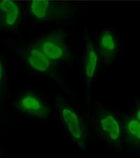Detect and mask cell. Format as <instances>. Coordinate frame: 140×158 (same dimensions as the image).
<instances>
[{
    "instance_id": "cell-1",
    "label": "cell",
    "mask_w": 140,
    "mask_h": 158,
    "mask_svg": "<svg viewBox=\"0 0 140 158\" xmlns=\"http://www.w3.org/2000/svg\"><path fill=\"white\" fill-rule=\"evenodd\" d=\"M94 127L97 135L108 146L115 151L122 150V123L114 113L100 106L96 109Z\"/></svg>"
},
{
    "instance_id": "cell-2",
    "label": "cell",
    "mask_w": 140,
    "mask_h": 158,
    "mask_svg": "<svg viewBox=\"0 0 140 158\" xmlns=\"http://www.w3.org/2000/svg\"><path fill=\"white\" fill-rule=\"evenodd\" d=\"M28 10L39 22H65L75 14L76 8L70 2L34 0L29 2Z\"/></svg>"
},
{
    "instance_id": "cell-3",
    "label": "cell",
    "mask_w": 140,
    "mask_h": 158,
    "mask_svg": "<svg viewBox=\"0 0 140 158\" xmlns=\"http://www.w3.org/2000/svg\"><path fill=\"white\" fill-rule=\"evenodd\" d=\"M56 105L60 119L72 140L78 148L85 150L88 146L89 135L83 119L62 96L56 97Z\"/></svg>"
},
{
    "instance_id": "cell-4",
    "label": "cell",
    "mask_w": 140,
    "mask_h": 158,
    "mask_svg": "<svg viewBox=\"0 0 140 158\" xmlns=\"http://www.w3.org/2000/svg\"><path fill=\"white\" fill-rule=\"evenodd\" d=\"M32 44L54 62L72 61L73 56L67 44V34L62 29L52 31Z\"/></svg>"
},
{
    "instance_id": "cell-5",
    "label": "cell",
    "mask_w": 140,
    "mask_h": 158,
    "mask_svg": "<svg viewBox=\"0 0 140 158\" xmlns=\"http://www.w3.org/2000/svg\"><path fill=\"white\" fill-rule=\"evenodd\" d=\"M17 52L30 69L46 76L58 83H63L55 62L50 60L33 44L20 47Z\"/></svg>"
},
{
    "instance_id": "cell-6",
    "label": "cell",
    "mask_w": 140,
    "mask_h": 158,
    "mask_svg": "<svg viewBox=\"0 0 140 158\" xmlns=\"http://www.w3.org/2000/svg\"><path fill=\"white\" fill-rule=\"evenodd\" d=\"M15 107L23 114L40 119L49 118L51 114V109L46 102L31 91L25 92L18 97Z\"/></svg>"
},
{
    "instance_id": "cell-7",
    "label": "cell",
    "mask_w": 140,
    "mask_h": 158,
    "mask_svg": "<svg viewBox=\"0 0 140 158\" xmlns=\"http://www.w3.org/2000/svg\"><path fill=\"white\" fill-rule=\"evenodd\" d=\"M22 20V9L19 2L12 0L0 1V31L17 30Z\"/></svg>"
},
{
    "instance_id": "cell-8",
    "label": "cell",
    "mask_w": 140,
    "mask_h": 158,
    "mask_svg": "<svg viewBox=\"0 0 140 158\" xmlns=\"http://www.w3.org/2000/svg\"><path fill=\"white\" fill-rule=\"evenodd\" d=\"M99 62L98 53L91 38L85 35V52L83 57V74L85 78L88 94L97 70Z\"/></svg>"
},
{
    "instance_id": "cell-9",
    "label": "cell",
    "mask_w": 140,
    "mask_h": 158,
    "mask_svg": "<svg viewBox=\"0 0 140 158\" xmlns=\"http://www.w3.org/2000/svg\"><path fill=\"white\" fill-rule=\"evenodd\" d=\"M100 55L107 64L114 61L118 52V40L116 35L111 30H105L100 34L98 39Z\"/></svg>"
},
{
    "instance_id": "cell-10",
    "label": "cell",
    "mask_w": 140,
    "mask_h": 158,
    "mask_svg": "<svg viewBox=\"0 0 140 158\" xmlns=\"http://www.w3.org/2000/svg\"><path fill=\"white\" fill-rule=\"evenodd\" d=\"M123 141L132 149L140 151V122L134 115L123 117Z\"/></svg>"
},
{
    "instance_id": "cell-11",
    "label": "cell",
    "mask_w": 140,
    "mask_h": 158,
    "mask_svg": "<svg viewBox=\"0 0 140 158\" xmlns=\"http://www.w3.org/2000/svg\"><path fill=\"white\" fill-rule=\"evenodd\" d=\"M6 69H5L4 63L0 56V106L4 103L6 93Z\"/></svg>"
},
{
    "instance_id": "cell-12",
    "label": "cell",
    "mask_w": 140,
    "mask_h": 158,
    "mask_svg": "<svg viewBox=\"0 0 140 158\" xmlns=\"http://www.w3.org/2000/svg\"><path fill=\"white\" fill-rule=\"evenodd\" d=\"M133 115L140 122V100H138V101L136 102L135 108H134V111Z\"/></svg>"
},
{
    "instance_id": "cell-13",
    "label": "cell",
    "mask_w": 140,
    "mask_h": 158,
    "mask_svg": "<svg viewBox=\"0 0 140 158\" xmlns=\"http://www.w3.org/2000/svg\"><path fill=\"white\" fill-rule=\"evenodd\" d=\"M0 158H2V155H1V153H0Z\"/></svg>"
}]
</instances>
